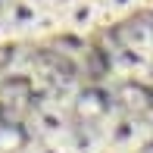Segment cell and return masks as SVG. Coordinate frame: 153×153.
Returning a JSON list of instances; mask_svg holds the SVG:
<instances>
[{
	"label": "cell",
	"mask_w": 153,
	"mask_h": 153,
	"mask_svg": "<svg viewBox=\"0 0 153 153\" xmlns=\"http://www.w3.org/2000/svg\"><path fill=\"white\" fill-rule=\"evenodd\" d=\"M150 50H144V47H134V44H122L113 50V66L119 75H128V78H141L144 69L150 66Z\"/></svg>",
	"instance_id": "4"
},
{
	"label": "cell",
	"mask_w": 153,
	"mask_h": 153,
	"mask_svg": "<svg viewBox=\"0 0 153 153\" xmlns=\"http://www.w3.org/2000/svg\"><path fill=\"white\" fill-rule=\"evenodd\" d=\"M144 3H147V0H144Z\"/></svg>",
	"instance_id": "13"
},
{
	"label": "cell",
	"mask_w": 153,
	"mask_h": 153,
	"mask_svg": "<svg viewBox=\"0 0 153 153\" xmlns=\"http://www.w3.org/2000/svg\"><path fill=\"white\" fill-rule=\"evenodd\" d=\"M28 153H72V150H69L66 137H41Z\"/></svg>",
	"instance_id": "8"
},
{
	"label": "cell",
	"mask_w": 153,
	"mask_h": 153,
	"mask_svg": "<svg viewBox=\"0 0 153 153\" xmlns=\"http://www.w3.org/2000/svg\"><path fill=\"white\" fill-rule=\"evenodd\" d=\"M72 3H78V0H47V10H53V13H66Z\"/></svg>",
	"instance_id": "9"
},
{
	"label": "cell",
	"mask_w": 153,
	"mask_h": 153,
	"mask_svg": "<svg viewBox=\"0 0 153 153\" xmlns=\"http://www.w3.org/2000/svg\"><path fill=\"white\" fill-rule=\"evenodd\" d=\"M144 137H147V131L131 113H119L103 125V144L119 153H134L144 144Z\"/></svg>",
	"instance_id": "1"
},
{
	"label": "cell",
	"mask_w": 153,
	"mask_h": 153,
	"mask_svg": "<svg viewBox=\"0 0 153 153\" xmlns=\"http://www.w3.org/2000/svg\"><path fill=\"white\" fill-rule=\"evenodd\" d=\"M100 153H119V150H109V147H103V150H100Z\"/></svg>",
	"instance_id": "11"
},
{
	"label": "cell",
	"mask_w": 153,
	"mask_h": 153,
	"mask_svg": "<svg viewBox=\"0 0 153 153\" xmlns=\"http://www.w3.org/2000/svg\"><path fill=\"white\" fill-rule=\"evenodd\" d=\"M10 38V28H6V16H3V6H0V41Z\"/></svg>",
	"instance_id": "10"
},
{
	"label": "cell",
	"mask_w": 153,
	"mask_h": 153,
	"mask_svg": "<svg viewBox=\"0 0 153 153\" xmlns=\"http://www.w3.org/2000/svg\"><path fill=\"white\" fill-rule=\"evenodd\" d=\"M41 13H44V6H41L38 0H6L3 3V16H6L10 38H31Z\"/></svg>",
	"instance_id": "2"
},
{
	"label": "cell",
	"mask_w": 153,
	"mask_h": 153,
	"mask_svg": "<svg viewBox=\"0 0 153 153\" xmlns=\"http://www.w3.org/2000/svg\"><path fill=\"white\" fill-rule=\"evenodd\" d=\"M144 0H103V13H106V22L113 19H125L131 10H137Z\"/></svg>",
	"instance_id": "7"
},
{
	"label": "cell",
	"mask_w": 153,
	"mask_h": 153,
	"mask_svg": "<svg viewBox=\"0 0 153 153\" xmlns=\"http://www.w3.org/2000/svg\"><path fill=\"white\" fill-rule=\"evenodd\" d=\"M31 125H34V131H38L41 137H66L69 131H72V122H69L66 109H59V106H41V109H34Z\"/></svg>",
	"instance_id": "5"
},
{
	"label": "cell",
	"mask_w": 153,
	"mask_h": 153,
	"mask_svg": "<svg viewBox=\"0 0 153 153\" xmlns=\"http://www.w3.org/2000/svg\"><path fill=\"white\" fill-rule=\"evenodd\" d=\"M59 19H62V31H75V34L94 31L100 22H106L103 0H78L66 13H59Z\"/></svg>",
	"instance_id": "3"
},
{
	"label": "cell",
	"mask_w": 153,
	"mask_h": 153,
	"mask_svg": "<svg viewBox=\"0 0 153 153\" xmlns=\"http://www.w3.org/2000/svg\"><path fill=\"white\" fill-rule=\"evenodd\" d=\"M150 56H153V44H150Z\"/></svg>",
	"instance_id": "12"
},
{
	"label": "cell",
	"mask_w": 153,
	"mask_h": 153,
	"mask_svg": "<svg viewBox=\"0 0 153 153\" xmlns=\"http://www.w3.org/2000/svg\"><path fill=\"white\" fill-rule=\"evenodd\" d=\"M59 31H62L59 13L44 10V13H41V19H38V25H34V31H31V38H47V34H59Z\"/></svg>",
	"instance_id": "6"
}]
</instances>
